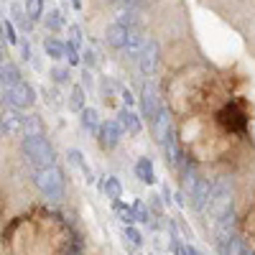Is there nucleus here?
I'll return each instance as SVG.
<instances>
[{"label":"nucleus","instance_id":"nucleus-1","mask_svg":"<svg viewBox=\"0 0 255 255\" xmlns=\"http://www.w3.org/2000/svg\"><path fill=\"white\" fill-rule=\"evenodd\" d=\"M72 235L54 215L20 217L8 230L10 255H69Z\"/></svg>","mask_w":255,"mask_h":255},{"label":"nucleus","instance_id":"nucleus-2","mask_svg":"<svg viewBox=\"0 0 255 255\" xmlns=\"http://www.w3.org/2000/svg\"><path fill=\"white\" fill-rule=\"evenodd\" d=\"M33 184L36 189L44 194L46 199H61L64 197V176L56 166H46V168H36L33 174Z\"/></svg>","mask_w":255,"mask_h":255},{"label":"nucleus","instance_id":"nucleus-3","mask_svg":"<svg viewBox=\"0 0 255 255\" xmlns=\"http://www.w3.org/2000/svg\"><path fill=\"white\" fill-rule=\"evenodd\" d=\"M23 153L26 158L36 166V168H46V166H56V153H54V148L51 143L44 138V135H38V138H23Z\"/></svg>","mask_w":255,"mask_h":255},{"label":"nucleus","instance_id":"nucleus-4","mask_svg":"<svg viewBox=\"0 0 255 255\" xmlns=\"http://www.w3.org/2000/svg\"><path fill=\"white\" fill-rule=\"evenodd\" d=\"M217 123L230 133H243L248 125V118H245V110L240 108V102H227L217 113Z\"/></svg>","mask_w":255,"mask_h":255},{"label":"nucleus","instance_id":"nucleus-5","mask_svg":"<svg viewBox=\"0 0 255 255\" xmlns=\"http://www.w3.org/2000/svg\"><path fill=\"white\" fill-rule=\"evenodd\" d=\"M5 102L13 110H26L36 102V92H33V87L28 82H18V84H13V87L5 90Z\"/></svg>","mask_w":255,"mask_h":255},{"label":"nucleus","instance_id":"nucleus-6","mask_svg":"<svg viewBox=\"0 0 255 255\" xmlns=\"http://www.w3.org/2000/svg\"><path fill=\"white\" fill-rule=\"evenodd\" d=\"M140 110H143V115L151 120V123L163 113V108H161V97H158V92H156V87H153L151 82H145V84H143V92H140Z\"/></svg>","mask_w":255,"mask_h":255},{"label":"nucleus","instance_id":"nucleus-7","mask_svg":"<svg viewBox=\"0 0 255 255\" xmlns=\"http://www.w3.org/2000/svg\"><path fill=\"white\" fill-rule=\"evenodd\" d=\"M123 138V128L118 120H108V123H102L100 125V130H97V143L100 148H105V151H113V148L120 143Z\"/></svg>","mask_w":255,"mask_h":255},{"label":"nucleus","instance_id":"nucleus-8","mask_svg":"<svg viewBox=\"0 0 255 255\" xmlns=\"http://www.w3.org/2000/svg\"><path fill=\"white\" fill-rule=\"evenodd\" d=\"M23 120L26 118H20L18 110L8 108V110L0 113V130H3L5 135H20L23 133Z\"/></svg>","mask_w":255,"mask_h":255},{"label":"nucleus","instance_id":"nucleus-9","mask_svg":"<svg viewBox=\"0 0 255 255\" xmlns=\"http://www.w3.org/2000/svg\"><path fill=\"white\" fill-rule=\"evenodd\" d=\"M138 64H140V72L143 74H153L156 64H158V44H156L153 38L145 41V46H143V51L138 56Z\"/></svg>","mask_w":255,"mask_h":255},{"label":"nucleus","instance_id":"nucleus-10","mask_svg":"<svg viewBox=\"0 0 255 255\" xmlns=\"http://www.w3.org/2000/svg\"><path fill=\"white\" fill-rule=\"evenodd\" d=\"M118 123H120V128L125 133H130V135H138L140 133V118L133 113V110H128V108H123L120 113H118Z\"/></svg>","mask_w":255,"mask_h":255},{"label":"nucleus","instance_id":"nucleus-11","mask_svg":"<svg viewBox=\"0 0 255 255\" xmlns=\"http://www.w3.org/2000/svg\"><path fill=\"white\" fill-rule=\"evenodd\" d=\"M143 46H145V38L140 36V31H138V28L128 31V41H125V51H128V56L138 59L140 51H143Z\"/></svg>","mask_w":255,"mask_h":255},{"label":"nucleus","instance_id":"nucleus-12","mask_svg":"<svg viewBox=\"0 0 255 255\" xmlns=\"http://www.w3.org/2000/svg\"><path fill=\"white\" fill-rule=\"evenodd\" d=\"M135 176H138L143 184H156V171H153L151 158H138V163H135Z\"/></svg>","mask_w":255,"mask_h":255},{"label":"nucleus","instance_id":"nucleus-13","mask_svg":"<svg viewBox=\"0 0 255 255\" xmlns=\"http://www.w3.org/2000/svg\"><path fill=\"white\" fill-rule=\"evenodd\" d=\"M0 82H3L5 87H13V84L23 82V79H20V72H18V67H15V64H10V61L0 64Z\"/></svg>","mask_w":255,"mask_h":255},{"label":"nucleus","instance_id":"nucleus-14","mask_svg":"<svg viewBox=\"0 0 255 255\" xmlns=\"http://www.w3.org/2000/svg\"><path fill=\"white\" fill-rule=\"evenodd\" d=\"M125 41H128V28H123L120 23H113L108 28V44L115 49H125Z\"/></svg>","mask_w":255,"mask_h":255},{"label":"nucleus","instance_id":"nucleus-15","mask_svg":"<svg viewBox=\"0 0 255 255\" xmlns=\"http://www.w3.org/2000/svg\"><path fill=\"white\" fill-rule=\"evenodd\" d=\"M79 120H82V125L87 128V130H92L95 135H97V130H100V115H97V110H92V108H84L82 113H79Z\"/></svg>","mask_w":255,"mask_h":255},{"label":"nucleus","instance_id":"nucleus-16","mask_svg":"<svg viewBox=\"0 0 255 255\" xmlns=\"http://www.w3.org/2000/svg\"><path fill=\"white\" fill-rule=\"evenodd\" d=\"M102 191L108 194V199L120 202V197H123V184H120L115 176H108V181H102Z\"/></svg>","mask_w":255,"mask_h":255},{"label":"nucleus","instance_id":"nucleus-17","mask_svg":"<svg viewBox=\"0 0 255 255\" xmlns=\"http://www.w3.org/2000/svg\"><path fill=\"white\" fill-rule=\"evenodd\" d=\"M23 133H26V138H38V135H44V128H41V120H38L36 115H31V118L23 120Z\"/></svg>","mask_w":255,"mask_h":255},{"label":"nucleus","instance_id":"nucleus-18","mask_svg":"<svg viewBox=\"0 0 255 255\" xmlns=\"http://www.w3.org/2000/svg\"><path fill=\"white\" fill-rule=\"evenodd\" d=\"M69 161H72L74 166H79V168H82V174L87 176V181H95L92 168H90L87 163H84V158H82V153H79V151H74V148H72V151H69Z\"/></svg>","mask_w":255,"mask_h":255},{"label":"nucleus","instance_id":"nucleus-19","mask_svg":"<svg viewBox=\"0 0 255 255\" xmlns=\"http://www.w3.org/2000/svg\"><path fill=\"white\" fill-rule=\"evenodd\" d=\"M26 15L31 20H38L44 15V0H26Z\"/></svg>","mask_w":255,"mask_h":255},{"label":"nucleus","instance_id":"nucleus-20","mask_svg":"<svg viewBox=\"0 0 255 255\" xmlns=\"http://www.w3.org/2000/svg\"><path fill=\"white\" fill-rule=\"evenodd\" d=\"M225 255H253V253L245 248V243H243L240 238H232V240L227 243V250H225Z\"/></svg>","mask_w":255,"mask_h":255},{"label":"nucleus","instance_id":"nucleus-21","mask_svg":"<svg viewBox=\"0 0 255 255\" xmlns=\"http://www.w3.org/2000/svg\"><path fill=\"white\" fill-rule=\"evenodd\" d=\"M69 105H72V110H77V113H82L84 110V90L79 87H72V95H69Z\"/></svg>","mask_w":255,"mask_h":255},{"label":"nucleus","instance_id":"nucleus-22","mask_svg":"<svg viewBox=\"0 0 255 255\" xmlns=\"http://www.w3.org/2000/svg\"><path fill=\"white\" fill-rule=\"evenodd\" d=\"M44 49H46V54L51 56V59H64V44H59V41H54V38H46V44H44Z\"/></svg>","mask_w":255,"mask_h":255},{"label":"nucleus","instance_id":"nucleus-23","mask_svg":"<svg viewBox=\"0 0 255 255\" xmlns=\"http://www.w3.org/2000/svg\"><path fill=\"white\" fill-rule=\"evenodd\" d=\"M123 238H125L128 243H130L133 248H140V245H143V235H140V232H138L133 225H128V227L123 230Z\"/></svg>","mask_w":255,"mask_h":255},{"label":"nucleus","instance_id":"nucleus-24","mask_svg":"<svg viewBox=\"0 0 255 255\" xmlns=\"http://www.w3.org/2000/svg\"><path fill=\"white\" fill-rule=\"evenodd\" d=\"M118 23L123 26V28H128V31H133L135 28V13L133 10H120V15H118Z\"/></svg>","mask_w":255,"mask_h":255},{"label":"nucleus","instance_id":"nucleus-25","mask_svg":"<svg viewBox=\"0 0 255 255\" xmlns=\"http://www.w3.org/2000/svg\"><path fill=\"white\" fill-rule=\"evenodd\" d=\"M133 212H135V220L138 222H151V209L145 207V202H133Z\"/></svg>","mask_w":255,"mask_h":255},{"label":"nucleus","instance_id":"nucleus-26","mask_svg":"<svg viewBox=\"0 0 255 255\" xmlns=\"http://www.w3.org/2000/svg\"><path fill=\"white\" fill-rule=\"evenodd\" d=\"M64 26V18H61V13L59 10H51V13H46V28H51V31H59Z\"/></svg>","mask_w":255,"mask_h":255},{"label":"nucleus","instance_id":"nucleus-27","mask_svg":"<svg viewBox=\"0 0 255 255\" xmlns=\"http://www.w3.org/2000/svg\"><path fill=\"white\" fill-rule=\"evenodd\" d=\"M64 56H67V59H69V64H72V67H77V64L82 61V56H79V51H77L74 46H69V44H64Z\"/></svg>","mask_w":255,"mask_h":255},{"label":"nucleus","instance_id":"nucleus-28","mask_svg":"<svg viewBox=\"0 0 255 255\" xmlns=\"http://www.w3.org/2000/svg\"><path fill=\"white\" fill-rule=\"evenodd\" d=\"M79 44H82V33H79V26H69V46H74L79 51Z\"/></svg>","mask_w":255,"mask_h":255},{"label":"nucleus","instance_id":"nucleus-29","mask_svg":"<svg viewBox=\"0 0 255 255\" xmlns=\"http://www.w3.org/2000/svg\"><path fill=\"white\" fill-rule=\"evenodd\" d=\"M51 77H54V82L64 84V82H69V69H64V67H54V69H51Z\"/></svg>","mask_w":255,"mask_h":255},{"label":"nucleus","instance_id":"nucleus-30","mask_svg":"<svg viewBox=\"0 0 255 255\" xmlns=\"http://www.w3.org/2000/svg\"><path fill=\"white\" fill-rule=\"evenodd\" d=\"M3 33H5V41H8V44H18V36H15V28H13V23H10V20H5Z\"/></svg>","mask_w":255,"mask_h":255},{"label":"nucleus","instance_id":"nucleus-31","mask_svg":"<svg viewBox=\"0 0 255 255\" xmlns=\"http://www.w3.org/2000/svg\"><path fill=\"white\" fill-rule=\"evenodd\" d=\"M123 102H125V105H133V102H135V97H133L130 90H123Z\"/></svg>","mask_w":255,"mask_h":255},{"label":"nucleus","instance_id":"nucleus-32","mask_svg":"<svg viewBox=\"0 0 255 255\" xmlns=\"http://www.w3.org/2000/svg\"><path fill=\"white\" fill-rule=\"evenodd\" d=\"M20 54H23V59L28 61V59H31V46H28V44H20Z\"/></svg>","mask_w":255,"mask_h":255},{"label":"nucleus","instance_id":"nucleus-33","mask_svg":"<svg viewBox=\"0 0 255 255\" xmlns=\"http://www.w3.org/2000/svg\"><path fill=\"white\" fill-rule=\"evenodd\" d=\"M84 61H87V67H92V64H95V54L87 51V54H84Z\"/></svg>","mask_w":255,"mask_h":255},{"label":"nucleus","instance_id":"nucleus-34","mask_svg":"<svg viewBox=\"0 0 255 255\" xmlns=\"http://www.w3.org/2000/svg\"><path fill=\"white\" fill-rule=\"evenodd\" d=\"M186 255H199V253H197L194 248H191V245H186Z\"/></svg>","mask_w":255,"mask_h":255},{"label":"nucleus","instance_id":"nucleus-35","mask_svg":"<svg viewBox=\"0 0 255 255\" xmlns=\"http://www.w3.org/2000/svg\"><path fill=\"white\" fill-rule=\"evenodd\" d=\"M125 3H128V5H138V3H140V0H125Z\"/></svg>","mask_w":255,"mask_h":255},{"label":"nucleus","instance_id":"nucleus-36","mask_svg":"<svg viewBox=\"0 0 255 255\" xmlns=\"http://www.w3.org/2000/svg\"><path fill=\"white\" fill-rule=\"evenodd\" d=\"M3 38H5V33H3V26H0V44H3Z\"/></svg>","mask_w":255,"mask_h":255},{"label":"nucleus","instance_id":"nucleus-37","mask_svg":"<svg viewBox=\"0 0 255 255\" xmlns=\"http://www.w3.org/2000/svg\"><path fill=\"white\" fill-rule=\"evenodd\" d=\"M110 3H120V0H110Z\"/></svg>","mask_w":255,"mask_h":255},{"label":"nucleus","instance_id":"nucleus-38","mask_svg":"<svg viewBox=\"0 0 255 255\" xmlns=\"http://www.w3.org/2000/svg\"><path fill=\"white\" fill-rule=\"evenodd\" d=\"M0 64H3V61H0Z\"/></svg>","mask_w":255,"mask_h":255}]
</instances>
